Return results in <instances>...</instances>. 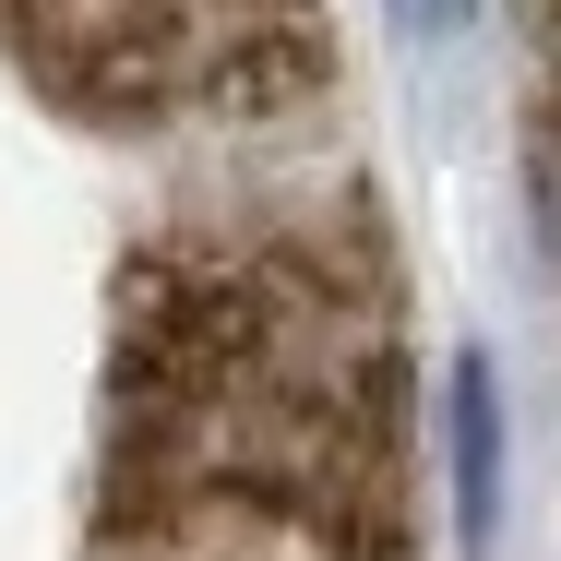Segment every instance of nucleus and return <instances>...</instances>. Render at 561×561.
I'll return each instance as SVG.
<instances>
[{
  "mask_svg": "<svg viewBox=\"0 0 561 561\" xmlns=\"http://www.w3.org/2000/svg\"><path fill=\"white\" fill-rule=\"evenodd\" d=\"M108 478L156 526L251 514L370 538L394 490V299L382 263L323 227H251L131 263V335L108 382Z\"/></svg>",
  "mask_w": 561,
  "mask_h": 561,
  "instance_id": "nucleus-1",
  "label": "nucleus"
},
{
  "mask_svg": "<svg viewBox=\"0 0 561 561\" xmlns=\"http://www.w3.org/2000/svg\"><path fill=\"white\" fill-rule=\"evenodd\" d=\"M0 48L96 119L263 108L311 72L299 0H0Z\"/></svg>",
  "mask_w": 561,
  "mask_h": 561,
  "instance_id": "nucleus-2",
  "label": "nucleus"
},
{
  "mask_svg": "<svg viewBox=\"0 0 561 561\" xmlns=\"http://www.w3.org/2000/svg\"><path fill=\"white\" fill-rule=\"evenodd\" d=\"M443 478H454V550L490 561V538H502V382L478 346L443 370Z\"/></svg>",
  "mask_w": 561,
  "mask_h": 561,
  "instance_id": "nucleus-3",
  "label": "nucleus"
},
{
  "mask_svg": "<svg viewBox=\"0 0 561 561\" xmlns=\"http://www.w3.org/2000/svg\"><path fill=\"white\" fill-rule=\"evenodd\" d=\"M526 192H538V239L561 263V0H550V96L526 119Z\"/></svg>",
  "mask_w": 561,
  "mask_h": 561,
  "instance_id": "nucleus-4",
  "label": "nucleus"
},
{
  "mask_svg": "<svg viewBox=\"0 0 561 561\" xmlns=\"http://www.w3.org/2000/svg\"><path fill=\"white\" fill-rule=\"evenodd\" d=\"M382 12H394V24H407V36H454V24H466V12H478V0H382Z\"/></svg>",
  "mask_w": 561,
  "mask_h": 561,
  "instance_id": "nucleus-5",
  "label": "nucleus"
}]
</instances>
